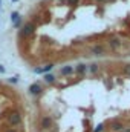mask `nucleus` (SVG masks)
I'll return each mask as SVG.
<instances>
[{"mask_svg":"<svg viewBox=\"0 0 130 132\" xmlns=\"http://www.w3.org/2000/svg\"><path fill=\"white\" fill-rule=\"evenodd\" d=\"M8 123L11 126H18L22 123V114L18 111H11L8 114Z\"/></svg>","mask_w":130,"mask_h":132,"instance_id":"nucleus-1","label":"nucleus"},{"mask_svg":"<svg viewBox=\"0 0 130 132\" xmlns=\"http://www.w3.org/2000/svg\"><path fill=\"white\" fill-rule=\"evenodd\" d=\"M98 69H99V68H98L97 63H92V65L89 66V71H90L92 74H97V72H98Z\"/></svg>","mask_w":130,"mask_h":132,"instance_id":"nucleus-14","label":"nucleus"},{"mask_svg":"<svg viewBox=\"0 0 130 132\" xmlns=\"http://www.w3.org/2000/svg\"><path fill=\"white\" fill-rule=\"evenodd\" d=\"M66 2H67V5H72V6L80 3V0H66Z\"/></svg>","mask_w":130,"mask_h":132,"instance_id":"nucleus-16","label":"nucleus"},{"mask_svg":"<svg viewBox=\"0 0 130 132\" xmlns=\"http://www.w3.org/2000/svg\"><path fill=\"white\" fill-rule=\"evenodd\" d=\"M98 3H104V2H106V0H97Z\"/></svg>","mask_w":130,"mask_h":132,"instance_id":"nucleus-19","label":"nucleus"},{"mask_svg":"<svg viewBox=\"0 0 130 132\" xmlns=\"http://www.w3.org/2000/svg\"><path fill=\"white\" fill-rule=\"evenodd\" d=\"M52 68H54V65H52V63H49V65L43 66V68H37V69H35V72H37V74H44V72L52 71Z\"/></svg>","mask_w":130,"mask_h":132,"instance_id":"nucleus-9","label":"nucleus"},{"mask_svg":"<svg viewBox=\"0 0 130 132\" xmlns=\"http://www.w3.org/2000/svg\"><path fill=\"white\" fill-rule=\"evenodd\" d=\"M11 20H12V25H14V28H20V25H22V20H20V15H18V12H12V14H11Z\"/></svg>","mask_w":130,"mask_h":132,"instance_id":"nucleus-8","label":"nucleus"},{"mask_svg":"<svg viewBox=\"0 0 130 132\" xmlns=\"http://www.w3.org/2000/svg\"><path fill=\"white\" fill-rule=\"evenodd\" d=\"M61 75H70V74H73V66H64V68H61Z\"/></svg>","mask_w":130,"mask_h":132,"instance_id":"nucleus-11","label":"nucleus"},{"mask_svg":"<svg viewBox=\"0 0 130 132\" xmlns=\"http://www.w3.org/2000/svg\"><path fill=\"white\" fill-rule=\"evenodd\" d=\"M41 91H43V89H41V86H40L38 83H34V85L29 86V94H31V95H40Z\"/></svg>","mask_w":130,"mask_h":132,"instance_id":"nucleus-7","label":"nucleus"},{"mask_svg":"<svg viewBox=\"0 0 130 132\" xmlns=\"http://www.w3.org/2000/svg\"><path fill=\"white\" fill-rule=\"evenodd\" d=\"M123 75H126V77H130V65H126L124 68H123Z\"/></svg>","mask_w":130,"mask_h":132,"instance_id":"nucleus-13","label":"nucleus"},{"mask_svg":"<svg viewBox=\"0 0 130 132\" xmlns=\"http://www.w3.org/2000/svg\"><path fill=\"white\" fill-rule=\"evenodd\" d=\"M18 81V77H12V78H9V83H17Z\"/></svg>","mask_w":130,"mask_h":132,"instance_id":"nucleus-17","label":"nucleus"},{"mask_svg":"<svg viewBox=\"0 0 130 132\" xmlns=\"http://www.w3.org/2000/svg\"><path fill=\"white\" fill-rule=\"evenodd\" d=\"M106 2H113V0H106Z\"/></svg>","mask_w":130,"mask_h":132,"instance_id":"nucleus-21","label":"nucleus"},{"mask_svg":"<svg viewBox=\"0 0 130 132\" xmlns=\"http://www.w3.org/2000/svg\"><path fill=\"white\" fill-rule=\"evenodd\" d=\"M103 129H104V125H98L97 128L94 129V132H103Z\"/></svg>","mask_w":130,"mask_h":132,"instance_id":"nucleus-15","label":"nucleus"},{"mask_svg":"<svg viewBox=\"0 0 130 132\" xmlns=\"http://www.w3.org/2000/svg\"><path fill=\"white\" fill-rule=\"evenodd\" d=\"M90 51H92L94 55H104V52H106V49H104L103 45H94L90 48Z\"/></svg>","mask_w":130,"mask_h":132,"instance_id":"nucleus-5","label":"nucleus"},{"mask_svg":"<svg viewBox=\"0 0 130 132\" xmlns=\"http://www.w3.org/2000/svg\"><path fill=\"white\" fill-rule=\"evenodd\" d=\"M0 72H5V68L3 66H0Z\"/></svg>","mask_w":130,"mask_h":132,"instance_id":"nucleus-18","label":"nucleus"},{"mask_svg":"<svg viewBox=\"0 0 130 132\" xmlns=\"http://www.w3.org/2000/svg\"><path fill=\"white\" fill-rule=\"evenodd\" d=\"M107 45H109V48H110L112 51H118V49L123 46V42H121V38H118V37H112V38H109Z\"/></svg>","mask_w":130,"mask_h":132,"instance_id":"nucleus-3","label":"nucleus"},{"mask_svg":"<svg viewBox=\"0 0 130 132\" xmlns=\"http://www.w3.org/2000/svg\"><path fill=\"white\" fill-rule=\"evenodd\" d=\"M12 2H17V0H12Z\"/></svg>","mask_w":130,"mask_h":132,"instance_id":"nucleus-22","label":"nucleus"},{"mask_svg":"<svg viewBox=\"0 0 130 132\" xmlns=\"http://www.w3.org/2000/svg\"><path fill=\"white\" fill-rule=\"evenodd\" d=\"M6 132H17V131H14V129H8Z\"/></svg>","mask_w":130,"mask_h":132,"instance_id":"nucleus-20","label":"nucleus"},{"mask_svg":"<svg viewBox=\"0 0 130 132\" xmlns=\"http://www.w3.org/2000/svg\"><path fill=\"white\" fill-rule=\"evenodd\" d=\"M124 128H126V126H124L121 121H116V120H115V121H110V129L113 132H121Z\"/></svg>","mask_w":130,"mask_h":132,"instance_id":"nucleus-6","label":"nucleus"},{"mask_svg":"<svg viewBox=\"0 0 130 132\" xmlns=\"http://www.w3.org/2000/svg\"><path fill=\"white\" fill-rule=\"evenodd\" d=\"M44 81H46V83H54V81H55V77H54L52 74H46V75H44Z\"/></svg>","mask_w":130,"mask_h":132,"instance_id":"nucleus-12","label":"nucleus"},{"mask_svg":"<svg viewBox=\"0 0 130 132\" xmlns=\"http://www.w3.org/2000/svg\"><path fill=\"white\" fill-rule=\"evenodd\" d=\"M52 125H54V121H52V118H51V117H43V118H41V121H40L41 129H51V128H52Z\"/></svg>","mask_w":130,"mask_h":132,"instance_id":"nucleus-4","label":"nucleus"},{"mask_svg":"<svg viewBox=\"0 0 130 132\" xmlns=\"http://www.w3.org/2000/svg\"><path fill=\"white\" fill-rule=\"evenodd\" d=\"M86 71H87V66L84 65V63H80V65H77V68H75V72H77L78 75L86 74Z\"/></svg>","mask_w":130,"mask_h":132,"instance_id":"nucleus-10","label":"nucleus"},{"mask_svg":"<svg viewBox=\"0 0 130 132\" xmlns=\"http://www.w3.org/2000/svg\"><path fill=\"white\" fill-rule=\"evenodd\" d=\"M34 31H35V25L29 22V23H25L23 25V28L20 29V35L22 37H29V35L34 34Z\"/></svg>","mask_w":130,"mask_h":132,"instance_id":"nucleus-2","label":"nucleus"}]
</instances>
